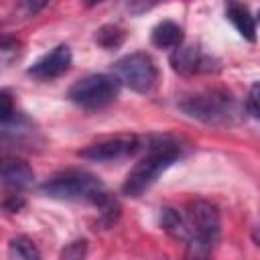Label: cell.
Returning <instances> with one entry per match:
<instances>
[{"label":"cell","mask_w":260,"mask_h":260,"mask_svg":"<svg viewBox=\"0 0 260 260\" xmlns=\"http://www.w3.org/2000/svg\"><path fill=\"white\" fill-rule=\"evenodd\" d=\"M41 191L59 201H77V203H89L100 209V217L104 223H114L120 215V203L116 197L106 189V185L87 171H61L47 179L41 185Z\"/></svg>","instance_id":"obj_1"},{"label":"cell","mask_w":260,"mask_h":260,"mask_svg":"<svg viewBox=\"0 0 260 260\" xmlns=\"http://www.w3.org/2000/svg\"><path fill=\"white\" fill-rule=\"evenodd\" d=\"M148 152L130 169L122 183V193L128 197H140L144 191H148L156 179L181 156V146L169 138H160L150 142Z\"/></svg>","instance_id":"obj_2"},{"label":"cell","mask_w":260,"mask_h":260,"mask_svg":"<svg viewBox=\"0 0 260 260\" xmlns=\"http://www.w3.org/2000/svg\"><path fill=\"white\" fill-rule=\"evenodd\" d=\"M179 108L195 120H201L211 126L232 124L240 114L236 98L225 89H205L191 95H185L179 102Z\"/></svg>","instance_id":"obj_3"},{"label":"cell","mask_w":260,"mask_h":260,"mask_svg":"<svg viewBox=\"0 0 260 260\" xmlns=\"http://www.w3.org/2000/svg\"><path fill=\"white\" fill-rule=\"evenodd\" d=\"M118 93H120V81L114 75L91 73V75L77 79L69 87L67 98L81 110L95 112V110H102V108L110 106L112 102H116Z\"/></svg>","instance_id":"obj_4"},{"label":"cell","mask_w":260,"mask_h":260,"mask_svg":"<svg viewBox=\"0 0 260 260\" xmlns=\"http://www.w3.org/2000/svg\"><path fill=\"white\" fill-rule=\"evenodd\" d=\"M112 75L120 81V85H126L136 93L152 91V87L158 81V69L154 59L142 51L120 57L112 65Z\"/></svg>","instance_id":"obj_5"},{"label":"cell","mask_w":260,"mask_h":260,"mask_svg":"<svg viewBox=\"0 0 260 260\" xmlns=\"http://www.w3.org/2000/svg\"><path fill=\"white\" fill-rule=\"evenodd\" d=\"M185 217L191 228V242H199L213 248L221 232V219L217 207L205 199H195L187 205Z\"/></svg>","instance_id":"obj_6"},{"label":"cell","mask_w":260,"mask_h":260,"mask_svg":"<svg viewBox=\"0 0 260 260\" xmlns=\"http://www.w3.org/2000/svg\"><path fill=\"white\" fill-rule=\"evenodd\" d=\"M142 146H144V138L128 134V136H114V138L98 140L81 148L77 154L93 162H114V160H124V158L134 156Z\"/></svg>","instance_id":"obj_7"},{"label":"cell","mask_w":260,"mask_h":260,"mask_svg":"<svg viewBox=\"0 0 260 260\" xmlns=\"http://www.w3.org/2000/svg\"><path fill=\"white\" fill-rule=\"evenodd\" d=\"M171 65L183 75H201L219 71V61L213 55H207L197 45H181L171 55Z\"/></svg>","instance_id":"obj_8"},{"label":"cell","mask_w":260,"mask_h":260,"mask_svg":"<svg viewBox=\"0 0 260 260\" xmlns=\"http://www.w3.org/2000/svg\"><path fill=\"white\" fill-rule=\"evenodd\" d=\"M73 55L69 45H57L55 49H51L49 53H45L43 57H39L30 67H28V75L41 81H51L61 77L63 73H67V69L71 67Z\"/></svg>","instance_id":"obj_9"},{"label":"cell","mask_w":260,"mask_h":260,"mask_svg":"<svg viewBox=\"0 0 260 260\" xmlns=\"http://www.w3.org/2000/svg\"><path fill=\"white\" fill-rule=\"evenodd\" d=\"M2 140L4 144H14L18 148H32L39 144L41 136L32 120H28L22 112H16L8 122H2Z\"/></svg>","instance_id":"obj_10"},{"label":"cell","mask_w":260,"mask_h":260,"mask_svg":"<svg viewBox=\"0 0 260 260\" xmlns=\"http://www.w3.org/2000/svg\"><path fill=\"white\" fill-rule=\"evenodd\" d=\"M35 181V171L30 169V165L22 158H4L2 162V185L6 189H10L12 193L22 191L26 187H30Z\"/></svg>","instance_id":"obj_11"},{"label":"cell","mask_w":260,"mask_h":260,"mask_svg":"<svg viewBox=\"0 0 260 260\" xmlns=\"http://www.w3.org/2000/svg\"><path fill=\"white\" fill-rule=\"evenodd\" d=\"M225 18L234 24V28L250 43L256 41V16L250 12L246 4L228 2L225 4Z\"/></svg>","instance_id":"obj_12"},{"label":"cell","mask_w":260,"mask_h":260,"mask_svg":"<svg viewBox=\"0 0 260 260\" xmlns=\"http://www.w3.org/2000/svg\"><path fill=\"white\" fill-rule=\"evenodd\" d=\"M160 225L162 230L173 238V240H179V242H191V228H189V221L185 217V213H181L179 209L175 207H162L160 209Z\"/></svg>","instance_id":"obj_13"},{"label":"cell","mask_w":260,"mask_h":260,"mask_svg":"<svg viewBox=\"0 0 260 260\" xmlns=\"http://www.w3.org/2000/svg\"><path fill=\"white\" fill-rule=\"evenodd\" d=\"M150 41L158 49H177L183 45V28L173 20H160L150 35Z\"/></svg>","instance_id":"obj_14"},{"label":"cell","mask_w":260,"mask_h":260,"mask_svg":"<svg viewBox=\"0 0 260 260\" xmlns=\"http://www.w3.org/2000/svg\"><path fill=\"white\" fill-rule=\"evenodd\" d=\"M10 260H41V250L28 236H14L8 242Z\"/></svg>","instance_id":"obj_15"},{"label":"cell","mask_w":260,"mask_h":260,"mask_svg":"<svg viewBox=\"0 0 260 260\" xmlns=\"http://www.w3.org/2000/svg\"><path fill=\"white\" fill-rule=\"evenodd\" d=\"M124 39H126V30H124L122 26H118V24H104V26H100V28L95 30V35H93V41H95L102 49H106V51L118 49V47L124 43Z\"/></svg>","instance_id":"obj_16"},{"label":"cell","mask_w":260,"mask_h":260,"mask_svg":"<svg viewBox=\"0 0 260 260\" xmlns=\"http://www.w3.org/2000/svg\"><path fill=\"white\" fill-rule=\"evenodd\" d=\"M85 252H87V240H75L71 244H67L61 250L59 260H85Z\"/></svg>","instance_id":"obj_17"},{"label":"cell","mask_w":260,"mask_h":260,"mask_svg":"<svg viewBox=\"0 0 260 260\" xmlns=\"http://www.w3.org/2000/svg\"><path fill=\"white\" fill-rule=\"evenodd\" d=\"M14 114H16V108H14V104H12L10 91L4 89V91L0 93V120H2V122H8Z\"/></svg>","instance_id":"obj_18"},{"label":"cell","mask_w":260,"mask_h":260,"mask_svg":"<svg viewBox=\"0 0 260 260\" xmlns=\"http://www.w3.org/2000/svg\"><path fill=\"white\" fill-rule=\"evenodd\" d=\"M2 205H4L6 211H20L24 207V199L18 193H10V195H6V199H4Z\"/></svg>","instance_id":"obj_19"},{"label":"cell","mask_w":260,"mask_h":260,"mask_svg":"<svg viewBox=\"0 0 260 260\" xmlns=\"http://www.w3.org/2000/svg\"><path fill=\"white\" fill-rule=\"evenodd\" d=\"M246 108H248V112H250L254 118L260 120V104H246Z\"/></svg>","instance_id":"obj_20"},{"label":"cell","mask_w":260,"mask_h":260,"mask_svg":"<svg viewBox=\"0 0 260 260\" xmlns=\"http://www.w3.org/2000/svg\"><path fill=\"white\" fill-rule=\"evenodd\" d=\"M252 240H254V244L260 248V223L254 228V232H252Z\"/></svg>","instance_id":"obj_21"},{"label":"cell","mask_w":260,"mask_h":260,"mask_svg":"<svg viewBox=\"0 0 260 260\" xmlns=\"http://www.w3.org/2000/svg\"><path fill=\"white\" fill-rule=\"evenodd\" d=\"M258 20H260V12H258Z\"/></svg>","instance_id":"obj_22"}]
</instances>
